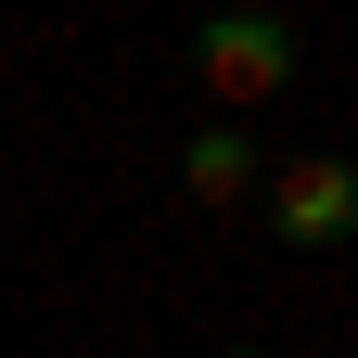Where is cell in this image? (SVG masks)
<instances>
[{"label":"cell","instance_id":"cell-1","mask_svg":"<svg viewBox=\"0 0 358 358\" xmlns=\"http://www.w3.org/2000/svg\"><path fill=\"white\" fill-rule=\"evenodd\" d=\"M294 52H307V38L282 13H217V26H192V77L217 90V103H268V90L294 77Z\"/></svg>","mask_w":358,"mask_h":358},{"label":"cell","instance_id":"cell-2","mask_svg":"<svg viewBox=\"0 0 358 358\" xmlns=\"http://www.w3.org/2000/svg\"><path fill=\"white\" fill-rule=\"evenodd\" d=\"M268 231H282L294 256L358 243V166H345V154H294V166H268Z\"/></svg>","mask_w":358,"mask_h":358},{"label":"cell","instance_id":"cell-3","mask_svg":"<svg viewBox=\"0 0 358 358\" xmlns=\"http://www.w3.org/2000/svg\"><path fill=\"white\" fill-rule=\"evenodd\" d=\"M179 179H192L205 205H243L268 166H256V141H243V128H192V141H179Z\"/></svg>","mask_w":358,"mask_h":358},{"label":"cell","instance_id":"cell-4","mask_svg":"<svg viewBox=\"0 0 358 358\" xmlns=\"http://www.w3.org/2000/svg\"><path fill=\"white\" fill-rule=\"evenodd\" d=\"M217 358H256V345H217Z\"/></svg>","mask_w":358,"mask_h":358}]
</instances>
